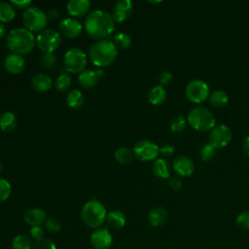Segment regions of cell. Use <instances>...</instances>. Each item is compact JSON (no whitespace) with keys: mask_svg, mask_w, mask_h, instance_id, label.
<instances>
[{"mask_svg":"<svg viewBox=\"0 0 249 249\" xmlns=\"http://www.w3.org/2000/svg\"><path fill=\"white\" fill-rule=\"evenodd\" d=\"M115 24L112 15L102 10L89 12L84 20L87 34L96 40L107 39L115 30Z\"/></svg>","mask_w":249,"mask_h":249,"instance_id":"1","label":"cell"},{"mask_svg":"<svg viewBox=\"0 0 249 249\" xmlns=\"http://www.w3.org/2000/svg\"><path fill=\"white\" fill-rule=\"evenodd\" d=\"M35 44L34 34L25 27L14 28L6 36V45L12 53L27 54L34 49Z\"/></svg>","mask_w":249,"mask_h":249,"instance_id":"2","label":"cell"},{"mask_svg":"<svg viewBox=\"0 0 249 249\" xmlns=\"http://www.w3.org/2000/svg\"><path fill=\"white\" fill-rule=\"evenodd\" d=\"M118 55V49L109 39L96 40L89 48V57L98 68L111 65Z\"/></svg>","mask_w":249,"mask_h":249,"instance_id":"3","label":"cell"},{"mask_svg":"<svg viewBox=\"0 0 249 249\" xmlns=\"http://www.w3.org/2000/svg\"><path fill=\"white\" fill-rule=\"evenodd\" d=\"M107 217L105 206L97 199H89L85 203L81 211L83 222L89 228L98 229L104 224Z\"/></svg>","mask_w":249,"mask_h":249,"instance_id":"4","label":"cell"},{"mask_svg":"<svg viewBox=\"0 0 249 249\" xmlns=\"http://www.w3.org/2000/svg\"><path fill=\"white\" fill-rule=\"evenodd\" d=\"M188 123L196 130L206 131L212 129L215 126L216 120L212 112L204 107L193 108L187 117Z\"/></svg>","mask_w":249,"mask_h":249,"instance_id":"5","label":"cell"},{"mask_svg":"<svg viewBox=\"0 0 249 249\" xmlns=\"http://www.w3.org/2000/svg\"><path fill=\"white\" fill-rule=\"evenodd\" d=\"M46 13L36 6H31L24 10L22 14V22L24 27L32 33H39L45 29L48 23Z\"/></svg>","mask_w":249,"mask_h":249,"instance_id":"6","label":"cell"},{"mask_svg":"<svg viewBox=\"0 0 249 249\" xmlns=\"http://www.w3.org/2000/svg\"><path fill=\"white\" fill-rule=\"evenodd\" d=\"M88 63L87 53L78 47L69 49L63 56L64 69L72 74H80L86 70Z\"/></svg>","mask_w":249,"mask_h":249,"instance_id":"7","label":"cell"},{"mask_svg":"<svg viewBox=\"0 0 249 249\" xmlns=\"http://www.w3.org/2000/svg\"><path fill=\"white\" fill-rule=\"evenodd\" d=\"M61 44V35L53 28L44 29L36 36V46L43 53H53Z\"/></svg>","mask_w":249,"mask_h":249,"instance_id":"8","label":"cell"},{"mask_svg":"<svg viewBox=\"0 0 249 249\" xmlns=\"http://www.w3.org/2000/svg\"><path fill=\"white\" fill-rule=\"evenodd\" d=\"M185 93L187 98L194 103H201L210 95L208 85L200 79L190 81L186 86Z\"/></svg>","mask_w":249,"mask_h":249,"instance_id":"9","label":"cell"},{"mask_svg":"<svg viewBox=\"0 0 249 249\" xmlns=\"http://www.w3.org/2000/svg\"><path fill=\"white\" fill-rule=\"evenodd\" d=\"M159 155V146L149 139L139 140L133 148V156L141 161H150Z\"/></svg>","mask_w":249,"mask_h":249,"instance_id":"10","label":"cell"},{"mask_svg":"<svg viewBox=\"0 0 249 249\" xmlns=\"http://www.w3.org/2000/svg\"><path fill=\"white\" fill-rule=\"evenodd\" d=\"M232 137L231 129L224 124H215L209 133V143L215 148H222L227 146Z\"/></svg>","mask_w":249,"mask_h":249,"instance_id":"11","label":"cell"},{"mask_svg":"<svg viewBox=\"0 0 249 249\" xmlns=\"http://www.w3.org/2000/svg\"><path fill=\"white\" fill-rule=\"evenodd\" d=\"M82 23L74 18H66L58 24V32L61 36L67 39L77 38L83 30Z\"/></svg>","mask_w":249,"mask_h":249,"instance_id":"12","label":"cell"},{"mask_svg":"<svg viewBox=\"0 0 249 249\" xmlns=\"http://www.w3.org/2000/svg\"><path fill=\"white\" fill-rule=\"evenodd\" d=\"M133 11V4L130 0H118L112 8V17L116 23H123L129 18Z\"/></svg>","mask_w":249,"mask_h":249,"instance_id":"13","label":"cell"},{"mask_svg":"<svg viewBox=\"0 0 249 249\" xmlns=\"http://www.w3.org/2000/svg\"><path fill=\"white\" fill-rule=\"evenodd\" d=\"M104 74L105 72L101 68L86 69L79 74L78 82L82 88L89 89L96 86Z\"/></svg>","mask_w":249,"mask_h":249,"instance_id":"14","label":"cell"},{"mask_svg":"<svg viewBox=\"0 0 249 249\" xmlns=\"http://www.w3.org/2000/svg\"><path fill=\"white\" fill-rule=\"evenodd\" d=\"M113 238L107 228L97 229L90 234V244L94 249H109Z\"/></svg>","mask_w":249,"mask_h":249,"instance_id":"15","label":"cell"},{"mask_svg":"<svg viewBox=\"0 0 249 249\" xmlns=\"http://www.w3.org/2000/svg\"><path fill=\"white\" fill-rule=\"evenodd\" d=\"M172 166L179 175L185 177L191 176L195 169V164L192 159L185 155L177 156L172 161Z\"/></svg>","mask_w":249,"mask_h":249,"instance_id":"16","label":"cell"},{"mask_svg":"<svg viewBox=\"0 0 249 249\" xmlns=\"http://www.w3.org/2000/svg\"><path fill=\"white\" fill-rule=\"evenodd\" d=\"M25 66V61L22 55L10 53L6 56L4 60V68L5 70L12 75H18L22 72Z\"/></svg>","mask_w":249,"mask_h":249,"instance_id":"17","label":"cell"},{"mask_svg":"<svg viewBox=\"0 0 249 249\" xmlns=\"http://www.w3.org/2000/svg\"><path fill=\"white\" fill-rule=\"evenodd\" d=\"M66 8L72 18H82L89 13L90 2L88 0H70L67 2Z\"/></svg>","mask_w":249,"mask_h":249,"instance_id":"18","label":"cell"},{"mask_svg":"<svg viewBox=\"0 0 249 249\" xmlns=\"http://www.w3.org/2000/svg\"><path fill=\"white\" fill-rule=\"evenodd\" d=\"M23 219L24 222L31 227H41V225L47 220V214L43 209L33 207L24 213Z\"/></svg>","mask_w":249,"mask_h":249,"instance_id":"19","label":"cell"},{"mask_svg":"<svg viewBox=\"0 0 249 249\" xmlns=\"http://www.w3.org/2000/svg\"><path fill=\"white\" fill-rule=\"evenodd\" d=\"M32 88L39 92H45L51 89L53 87V81L51 77L46 73H37L31 77Z\"/></svg>","mask_w":249,"mask_h":249,"instance_id":"20","label":"cell"},{"mask_svg":"<svg viewBox=\"0 0 249 249\" xmlns=\"http://www.w3.org/2000/svg\"><path fill=\"white\" fill-rule=\"evenodd\" d=\"M152 170L154 175L160 179H168L170 177V164L163 158L156 159Z\"/></svg>","mask_w":249,"mask_h":249,"instance_id":"21","label":"cell"},{"mask_svg":"<svg viewBox=\"0 0 249 249\" xmlns=\"http://www.w3.org/2000/svg\"><path fill=\"white\" fill-rule=\"evenodd\" d=\"M167 220V212L162 207H155L148 214V221L152 227H160Z\"/></svg>","mask_w":249,"mask_h":249,"instance_id":"22","label":"cell"},{"mask_svg":"<svg viewBox=\"0 0 249 249\" xmlns=\"http://www.w3.org/2000/svg\"><path fill=\"white\" fill-rule=\"evenodd\" d=\"M18 120L13 112L7 111L0 115V129L5 133H10L17 127Z\"/></svg>","mask_w":249,"mask_h":249,"instance_id":"23","label":"cell"},{"mask_svg":"<svg viewBox=\"0 0 249 249\" xmlns=\"http://www.w3.org/2000/svg\"><path fill=\"white\" fill-rule=\"evenodd\" d=\"M167 97L166 89L161 86H155L148 92V100L153 105L162 104Z\"/></svg>","mask_w":249,"mask_h":249,"instance_id":"24","label":"cell"},{"mask_svg":"<svg viewBox=\"0 0 249 249\" xmlns=\"http://www.w3.org/2000/svg\"><path fill=\"white\" fill-rule=\"evenodd\" d=\"M106 222L110 228L118 230L124 226L125 216L120 210H113V211H110L109 213H107Z\"/></svg>","mask_w":249,"mask_h":249,"instance_id":"25","label":"cell"},{"mask_svg":"<svg viewBox=\"0 0 249 249\" xmlns=\"http://www.w3.org/2000/svg\"><path fill=\"white\" fill-rule=\"evenodd\" d=\"M66 103L67 105L72 108V109H78L80 107L83 106L84 102H85V97L82 93L81 90L74 89L72 90H70L67 94H66Z\"/></svg>","mask_w":249,"mask_h":249,"instance_id":"26","label":"cell"},{"mask_svg":"<svg viewBox=\"0 0 249 249\" xmlns=\"http://www.w3.org/2000/svg\"><path fill=\"white\" fill-rule=\"evenodd\" d=\"M16 17V8L11 2L0 1V22H10Z\"/></svg>","mask_w":249,"mask_h":249,"instance_id":"27","label":"cell"},{"mask_svg":"<svg viewBox=\"0 0 249 249\" xmlns=\"http://www.w3.org/2000/svg\"><path fill=\"white\" fill-rule=\"evenodd\" d=\"M133 151H131L128 147L123 146L118 148L114 153V158L117 162L121 164H127L133 159Z\"/></svg>","mask_w":249,"mask_h":249,"instance_id":"28","label":"cell"},{"mask_svg":"<svg viewBox=\"0 0 249 249\" xmlns=\"http://www.w3.org/2000/svg\"><path fill=\"white\" fill-rule=\"evenodd\" d=\"M209 101L215 107H223L228 103L229 95L223 89H216L210 93Z\"/></svg>","mask_w":249,"mask_h":249,"instance_id":"29","label":"cell"},{"mask_svg":"<svg viewBox=\"0 0 249 249\" xmlns=\"http://www.w3.org/2000/svg\"><path fill=\"white\" fill-rule=\"evenodd\" d=\"M32 244L31 238L26 234H18L12 241L13 249H31Z\"/></svg>","mask_w":249,"mask_h":249,"instance_id":"30","label":"cell"},{"mask_svg":"<svg viewBox=\"0 0 249 249\" xmlns=\"http://www.w3.org/2000/svg\"><path fill=\"white\" fill-rule=\"evenodd\" d=\"M113 43L117 49L126 50L131 46V37L127 33L120 32L114 36Z\"/></svg>","mask_w":249,"mask_h":249,"instance_id":"31","label":"cell"},{"mask_svg":"<svg viewBox=\"0 0 249 249\" xmlns=\"http://www.w3.org/2000/svg\"><path fill=\"white\" fill-rule=\"evenodd\" d=\"M71 86V77L66 73H60L54 80V88L58 91H66Z\"/></svg>","mask_w":249,"mask_h":249,"instance_id":"32","label":"cell"},{"mask_svg":"<svg viewBox=\"0 0 249 249\" xmlns=\"http://www.w3.org/2000/svg\"><path fill=\"white\" fill-rule=\"evenodd\" d=\"M40 64L46 69H53L57 64V57L53 53H43L40 57Z\"/></svg>","mask_w":249,"mask_h":249,"instance_id":"33","label":"cell"},{"mask_svg":"<svg viewBox=\"0 0 249 249\" xmlns=\"http://www.w3.org/2000/svg\"><path fill=\"white\" fill-rule=\"evenodd\" d=\"M215 153H216V148L213 145H211L209 142H207L201 145L199 150V157L202 160L207 161L214 158Z\"/></svg>","mask_w":249,"mask_h":249,"instance_id":"34","label":"cell"},{"mask_svg":"<svg viewBox=\"0 0 249 249\" xmlns=\"http://www.w3.org/2000/svg\"><path fill=\"white\" fill-rule=\"evenodd\" d=\"M12 193L10 182L4 178H0V203L6 201Z\"/></svg>","mask_w":249,"mask_h":249,"instance_id":"35","label":"cell"},{"mask_svg":"<svg viewBox=\"0 0 249 249\" xmlns=\"http://www.w3.org/2000/svg\"><path fill=\"white\" fill-rule=\"evenodd\" d=\"M187 121L183 116H175L170 121V128L173 132H181L185 129Z\"/></svg>","mask_w":249,"mask_h":249,"instance_id":"36","label":"cell"},{"mask_svg":"<svg viewBox=\"0 0 249 249\" xmlns=\"http://www.w3.org/2000/svg\"><path fill=\"white\" fill-rule=\"evenodd\" d=\"M31 249H57L53 241L49 238L43 237L39 240H35L32 244Z\"/></svg>","mask_w":249,"mask_h":249,"instance_id":"37","label":"cell"},{"mask_svg":"<svg viewBox=\"0 0 249 249\" xmlns=\"http://www.w3.org/2000/svg\"><path fill=\"white\" fill-rule=\"evenodd\" d=\"M45 228L48 231L55 233V232H58L60 231L61 225H60L58 220H56L54 218H49L45 222Z\"/></svg>","mask_w":249,"mask_h":249,"instance_id":"38","label":"cell"},{"mask_svg":"<svg viewBox=\"0 0 249 249\" xmlns=\"http://www.w3.org/2000/svg\"><path fill=\"white\" fill-rule=\"evenodd\" d=\"M237 225L243 230H249V211H243L236 217Z\"/></svg>","mask_w":249,"mask_h":249,"instance_id":"39","label":"cell"},{"mask_svg":"<svg viewBox=\"0 0 249 249\" xmlns=\"http://www.w3.org/2000/svg\"><path fill=\"white\" fill-rule=\"evenodd\" d=\"M173 79V75L172 73L168 72V71H162L159 77V82H160V86L161 87H165L168 86Z\"/></svg>","mask_w":249,"mask_h":249,"instance_id":"40","label":"cell"},{"mask_svg":"<svg viewBox=\"0 0 249 249\" xmlns=\"http://www.w3.org/2000/svg\"><path fill=\"white\" fill-rule=\"evenodd\" d=\"M174 153V146L168 143L162 144L160 147H159V154H160L163 157H170Z\"/></svg>","mask_w":249,"mask_h":249,"instance_id":"41","label":"cell"},{"mask_svg":"<svg viewBox=\"0 0 249 249\" xmlns=\"http://www.w3.org/2000/svg\"><path fill=\"white\" fill-rule=\"evenodd\" d=\"M11 4L15 8H18V9H20V10H26L29 7H31L32 2L30 0H20V1L19 0H12Z\"/></svg>","mask_w":249,"mask_h":249,"instance_id":"42","label":"cell"},{"mask_svg":"<svg viewBox=\"0 0 249 249\" xmlns=\"http://www.w3.org/2000/svg\"><path fill=\"white\" fill-rule=\"evenodd\" d=\"M29 233H30V236L34 239V241L44 237V231L41 227H31Z\"/></svg>","mask_w":249,"mask_h":249,"instance_id":"43","label":"cell"},{"mask_svg":"<svg viewBox=\"0 0 249 249\" xmlns=\"http://www.w3.org/2000/svg\"><path fill=\"white\" fill-rule=\"evenodd\" d=\"M167 183H168V186L174 191H178L182 187L181 181L176 177H169L167 180Z\"/></svg>","mask_w":249,"mask_h":249,"instance_id":"44","label":"cell"},{"mask_svg":"<svg viewBox=\"0 0 249 249\" xmlns=\"http://www.w3.org/2000/svg\"><path fill=\"white\" fill-rule=\"evenodd\" d=\"M46 15H47L48 19H56V18H59L60 13H59V11H57L56 9H52V10H49V11L46 13Z\"/></svg>","mask_w":249,"mask_h":249,"instance_id":"45","label":"cell"},{"mask_svg":"<svg viewBox=\"0 0 249 249\" xmlns=\"http://www.w3.org/2000/svg\"><path fill=\"white\" fill-rule=\"evenodd\" d=\"M5 36H7V27L4 23L0 22V40H2Z\"/></svg>","mask_w":249,"mask_h":249,"instance_id":"46","label":"cell"},{"mask_svg":"<svg viewBox=\"0 0 249 249\" xmlns=\"http://www.w3.org/2000/svg\"><path fill=\"white\" fill-rule=\"evenodd\" d=\"M243 148H244V151L245 153L249 156V134L245 137L244 139V142H243Z\"/></svg>","mask_w":249,"mask_h":249,"instance_id":"47","label":"cell"},{"mask_svg":"<svg viewBox=\"0 0 249 249\" xmlns=\"http://www.w3.org/2000/svg\"><path fill=\"white\" fill-rule=\"evenodd\" d=\"M151 4H157V3H160V1H148Z\"/></svg>","mask_w":249,"mask_h":249,"instance_id":"48","label":"cell"},{"mask_svg":"<svg viewBox=\"0 0 249 249\" xmlns=\"http://www.w3.org/2000/svg\"><path fill=\"white\" fill-rule=\"evenodd\" d=\"M1 170H2V164H1V162H0V172H1Z\"/></svg>","mask_w":249,"mask_h":249,"instance_id":"49","label":"cell"}]
</instances>
